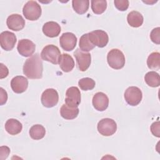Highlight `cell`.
I'll list each match as a JSON object with an SVG mask.
<instances>
[{"label":"cell","mask_w":160,"mask_h":160,"mask_svg":"<svg viewBox=\"0 0 160 160\" xmlns=\"http://www.w3.org/2000/svg\"><path fill=\"white\" fill-rule=\"evenodd\" d=\"M42 61L38 53L26 59L23 66V73L29 79H41L42 76Z\"/></svg>","instance_id":"obj_1"},{"label":"cell","mask_w":160,"mask_h":160,"mask_svg":"<svg viewBox=\"0 0 160 160\" xmlns=\"http://www.w3.org/2000/svg\"><path fill=\"white\" fill-rule=\"evenodd\" d=\"M108 63L114 69H120L125 65L126 59L124 54L118 49H111L107 55Z\"/></svg>","instance_id":"obj_2"},{"label":"cell","mask_w":160,"mask_h":160,"mask_svg":"<svg viewBox=\"0 0 160 160\" xmlns=\"http://www.w3.org/2000/svg\"><path fill=\"white\" fill-rule=\"evenodd\" d=\"M41 6L36 1H29L23 7L22 13L25 18L30 21L38 20L41 15Z\"/></svg>","instance_id":"obj_3"},{"label":"cell","mask_w":160,"mask_h":160,"mask_svg":"<svg viewBox=\"0 0 160 160\" xmlns=\"http://www.w3.org/2000/svg\"><path fill=\"white\" fill-rule=\"evenodd\" d=\"M61 54L59 48L53 44L46 46L42 50L41 58L42 59L50 62L54 64H59Z\"/></svg>","instance_id":"obj_4"},{"label":"cell","mask_w":160,"mask_h":160,"mask_svg":"<svg viewBox=\"0 0 160 160\" xmlns=\"http://www.w3.org/2000/svg\"><path fill=\"white\" fill-rule=\"evenodd\" d=\"M98 131L102 136H109L114 134L117 130V124L114 120L110 118H104L98 124Z\"/></svg>","instance_id":"obj_5"},{"label":"cell","mask_w":160,"mask_h":160,"mask_svg":"<svg viewBox=\"0 0 160 160\" xmlns=\"http://www.w3.org/2000/svg\"><path fill=\"white\" fill-rule=\"evenodd\" d=\"M142 92L138 87L131 86L125 91L124 99L130 106H135L139 104L142 100Z\"/></svg>","instance_id":"obj_6"},{"label":"cell","mask_w":160,"mask_h":160,"mask_svg":"<svg viewBox=\"0 0 160 160\" xmlns=\"http://www.w3.org/2000/svg\"><path fill=\"white\" fill-rule=\"evenodd\" d=\"M59 100V95L57 91L52 88L46 89L42 94L41 101L42 104L48 108L56 106Z\"/></svg>","instance_id":"obj_7"},{"label":"cell","mask_w":160,"mask_h":160,"mask_svg":"<svg viewBox=\"0 0 160 160\" xmlns=\"http://www.w3.org/2000/svg\"><path fill=\"white\" fill-rule=\"evenodd\" d=\"M90 41L99 48L105 47L109 41V37L106 32L102 30H95L88 33Z\"/></svg>","instance_id":"obj_8"},{"label":"cell","mask_w":160,"mask_h":160,"mask_svg":"<svg viewBox=\"0 0 160 160\" xmlns=\"http://www.w3.org/2000/svg\"><path fill=\"white\" fill-rule=\"evenodd\" d=\"M78 67L81 71H86L91 62V56L90 53L82 51L79 49H76L74 52Z\"/></svg>","instance_id":"obj_9"},{"label":"cell","mask_w":160,"mask_h":160,"mask_svg":"<svg viewBox=\"0 0 160 160\" xmlns=\"http://www.w3.org/2000/svg\"><path fill=\"white\" fill-rule=\"evenodd\" d=\"M81 92L79 89L76 86L69 88L66 92L65 102L68 106L76 108L78 107L81 102Z\"/></svg>","instance_id":"obj_10"},{"label":"cell","mask_w":160,"mask_h":160,"mask_svg":"<svg viewBox=\"0 0 160 160\" xmlns=\"http://www.w3.org/2000/svg\"><path fill=\"white\" fill-rule=\"evenodd\" d=\"M16 35L10 31H3L0 34V44L1 48L5 51L12 50L16 42Z\"/></svg>","instance_id":"obj_11"},{"label":"cell","mask_w":160,"mask_h":160,"mask_svg":"<svg viewBox=\"0 0 160 160\" xmlns=\"http://www.w3.org/2000/svg\"><path fill=\"white\" fill-rule=\"evenodd\" d=\"M36 45L31 40L23 39L19 41L17 49L18 52L24 57H29L32 56L35 51Z\"/></svg>","instance_id":"obj_12"},{"label":"cell","mask_w":160,"mask_h":160,"mask_svg":"<svg viewBox=\"0 0 160 160\" xmlns=\"http://www.w3.org/2000/svg\"><path fill=\"white\" fill-rule=\"evenodd\" d=\"M59 43L61 48L66 51H71L74 49L77 44V38L72 32L63 33L59 38Z\"/></svg>","instance_id":"obj_13"},{"label":"cell","mask_w":160,"mask_h":160,"mask_svg":"<svg viewBox=\"0 0 160 160\" xmlns=\"http://www.w3.org/2000/svg\"><path fill=\"white\" fill-rule=\"evenodd\" d=\"M6 24L9 29L14 31L22 29L25 26V20L22 16L18 14H13L8 16Z\"/></svg>","instance_id":"obj_14"},{"label":"cell","mask_w":160,"mask_h":160,"mask_svg":"<svg viewBox=\"0 0 160 160\" xmlns=\"http://www.w3.org/2000/svg\"><path fill=\"white\" fill-rule=\"evenodd\" d=\"M92 105L99 111H105L109 105V98L106 94L102 92L96 93L92 98Z\"/></svg>","instance_id":"obj_15"},{"label":"cell","mask_w":160,"mask_h":160,"mask_svg":"<svg viewBox=\"0 0 160 160\" xmlns=\"http://www.w3.org/2000/svg\"><path fill=\"white\" fill-rule=\"evenodd\" d=\"M11 86L14 92L22 93L27 89L28 81L27 78L22 76H17L11 79Z\"/></svg>","instance_id":"obj_16"},{"label":"cell","mask_w":160,"mask_h":160,"mask_svg":"<svg viewBox=\"0 0 160 160\" xmlns=\"http://www.w3.org/2000/svg\"><path fill=\"white\" fill-rule=\"evenodd\" d=\"M42 32L48 37H57L60 34L61 27L59 24L56 22L49 21L43 25Z\"/></svg>","instance_id":"obj_17"},{"label":"cell","mask_w":160,"mask_h":160,"mask_svg":"<svg viewBox=\"0 0 160 160\" xmlns=\"http://www.w3.org/2000/svg\"><path fill=\"white\" fill-rule=\"evenodd\" d=\"M59 64L62 71L65 72H70L74 67V61L68 54H62L59 59Z\"/></svg>","instance_id":"obj_18"},{"label":"cell","mask_w":160,"mask_h":160,"mask_svg":"<svg viewBox=\"0 0 160 160\" xmlns=\"http://www.w3.org/2000/svg\"><path fill=\"white\" fill-rule=\"evenodd\" d=\"M22 129V124L16 119H9L5 123V129L11 135L19 134Z\"/></svg>","instance_id":"obj_19"},{"label":"cell","mask_w":160,"mask_h":160,"mask_svg":"<svg viewBox=\"0 0 160 160\" xmlns=\"http://www.w3.org/2000/svg\"><path fill=\"white\" fill-rule=\"evenodd\" d=\"M79 108L78 107L72 108L64 104L60 109V114L61 116L65 119H75L79 114Z\"/></svg>","instance_id":"obj_20"},{"label":"cell","mask_w":160,"mask_h":160,"mask_svg":"<svg viewBox=\"0 0 160 160\" xmlns=\"http://www.w3.org/2000/svg\"><path fill=\"white\" fill-rule=\"evenodd\" d=\"M143 16L138 11H132L130 12L127 16V21L128 24L133 28L140 27L143 23Z\"/></svg>","instance_id":"obj_21"},{"label":"cell","mask_w":160,"mask_h":160,"mask_svg":"<svg viewBox=\"0 0 160 160\" xmlns=\"http://www.w3.org/2000/svg\"><path fill=\"white\" fill-rule=\"evenodd\" d=\"M72 5L74 10L79 14H83L89 9V1L88 0H73Z\"/></svg>","instance_id":"obj_22"},{"label":"cell","mask_w":160,"mask_h":160,"mask_svg":"<svg viewBox=\"0 0 160 160\" xmlns=\"http://www.w3.org/2000/svg\"><path fill=\"white\" fill-rule=\"evenodd\" d=\"M46 134V129L41 124L33 125L29 129L31 138L35 140H39L43 138Z\"/></svg>","instance_id":"obj_23"},{"label":"cell","mask_w":160,"mask_h":160,"mask_svg":"<svg viewBox=\"0 0 160 160\" xmlns=\"http://www.w3.org/2000/svg\"><path fill=\"white\" fill-rule=\"evenodd\" d=\"M144 80L146 84L153 88L158 87L160 85V78L158 72L155 71H149L144 76Z\"/></svg>","instance_id":"obj_24"},{"label":"cell","mask_w":160,"mask_h":160,"mask_svg":"<svg viewBox=\"0 0 160 160\" xmlns=\"http://www.w3.org/2000/svg\"><path fill=\"white\" fill-rule=\"evenodd\" d=\"M147 65L151 69L158 70L160 68V54L154 52L150 54L147 59Z\"/></svg>","instance_id":"obj_25"},{"label":"cell","mask_w":160,"mask_h":160,"mask_svg":"<svg viewBox=\"0 0 160 160\" xmlns=\"http://www.w3.org/2000/svg\"><path fill=\"white\" fill-rule=\"evenodd\" d=\"M79 46L80 49L83 52H89L95 47V46L90 41L88 33L83 34L80 38Z\"/></svg>","instance_id":"obj_26"},{"label":"cell","mask_w":160,"mask_h":160,"mask_svg":"<svg viewBox=\"0 0 160 160\" xmlns=\"http://www.w3.org/2000/svg\"><path fill=\"white\" fill-rule=\"evenodd\" d=\"M107 8V2L104 0H92L91 9L92 12L96 14L103 13Z\"/></svg>","instance_id":"obj_27"},{"label":"cell","mask_w":160,"mask_h":160,"mask_svg":"<svg viewBox=\"0 0 160 160\" xmlns=\"http://www.w3.org/2000/svg\"><path fill=\"white\" fill-rule=\"evenodd\" d=\"M78 85L83 91L92 90L95 87V81L90 78H84L78 81Z\"/></svg>","instance_id":"obj_28"},{"label":"cell","mask_w":160,"mask_h":160,"mask_svg":"<svg viewBox=\"0 0 160 160\" xmlns=\"http://www.w3.org/2000/svg\"><path fill=\"white\" fill-rule=\"evenodd\" d=\"M114 3L115 7L121 11H126L129 7V1L128 0H115Z\"/></svg>","instance_id":"obj_29"},{"label":"cell","mask_w":160,"mask_h":160,"mask_svg":"<svg viewBox=\"0 0 160 160\" xmlns=\"http://www.w3.org/2000/svg\"><path fill=\"white\" fill-rule=\"evenodd\" d=\"M150 38L153 42L157 44H160V28L159 27L152 30L150 34Z\"/></svg>","instance_id":"obj_30"},{"label":"cell","mask_w":160,"mask_h":160,"mask_svg":"<svg viewBox=\"0 0 160 160\" xmlns=\"http://www.w3.org/2000/svg\"><path fill=\"white\" fill-rule=\"evenodd\" d=\"M151 131L154 136L159 137V122L156 121L152 124L151 126Z\"/></svg>","instance_id":"obj_31"},{"label":"cell","mask_w":160,"mask_h":160,"mask_svg":"<svg viewBox=\"0 0 160 160\" xmlns=\"http://www.w3.org/2000/svg\"><path fill=\"white\" fill-rule=\"evenodd\" d=\"M1 66V79H2L4 78L7 77V76L8 75L9 73V71L8 69L7 68V67L6 66H4L2 63L0 64Z\"/></svg>","instance_id":"obj_32"},{"label":"cell","mask_w":160,"mask_h":160,"mask_svg":"<svg viewBox=\"0 0 160 160\" xmlns=\"http://www.w3.org/2000/svg\"><path fill=\"white\" fill-rule=\"evenodd\" d=\"M1 90V95H0V99H1V105L4 104L6 102L7 99H8V95L6 91H4L2 88H0Z\"/></svg>","instance_id":"obj_33"},{"label":"cell","mask_w":160,"mask_h":160,"mask_svg":"<svg viewBox=\"0 0 160 160\" xmlns=\"http://www.w3.org/2000/svg\"><path fill=\"white\" fill-rule=\"evenodd\" d=\"M0 149H1V159H2L4 155H5L6 158L10 152L9 148L7 146H1Z\"/></svg>","instance_id":"obj_34"}]
</instances>
